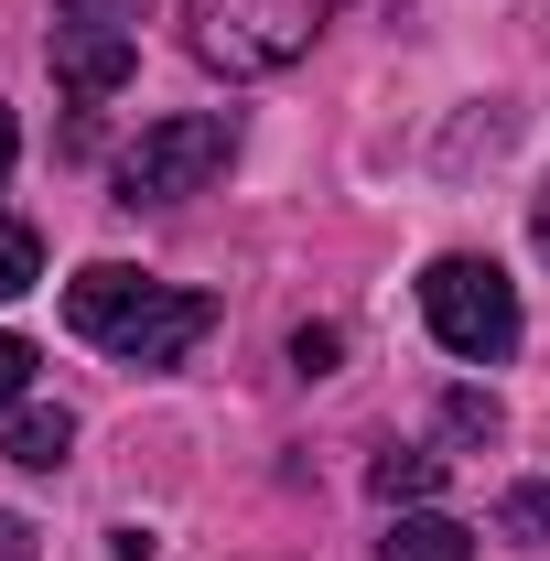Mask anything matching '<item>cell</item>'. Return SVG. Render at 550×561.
<instances>
[{
	"mask_svg": "<svg viewBox=\"0 0 550 561\" xmlns=\"http://www.w3.org/2000/svg\"><path fill=\"white\" fill-rule=\"evenodd\" d=\"M140 44L130 22H55V76H66V98H108V87H130Z\"/></svg>",
	"mask_w": 550,
	"mask_h": 561,
	"instance_id": "5",
	"label": "cell"
},
{
	"mask_svg": "<svg viewBox=\"0 0 550 561\" xmlns=\"http://www.w3.org/2000/svg\"><path fill=\"white\" fill-rule=\"evenodd\" d=\"M443 432H454V443H496V432H507V411H496L485 389H454V400H443Z\"/></svg>",
	"mask_w": 550,
	"mask_h": 561,
	"instance_id": "10",
	"label": "cell"
},
{
	"mask_svg": "<svg viewBox=\"0 0 550 561\" xmlns=\"http://www.w3.org/2000/svg\"><path fill=\"white\" fill-rule=\"evenodd\" d=\"M140 0H55V22H130Z\"/></svg>",
	"mask_w": 550,
	"mask_h": 561,
	"instance_id": "14",
	"label": "cell"
},
{
	"mask_svg": "<svg viewBox=\"0 0 550 561\" xmlns=\"http://www.w3.org/2000/svg\"><path fill=\"white\" fill-rule=\"evenodd\" d=\"M291 367L324 378V367H335V324H302V335H291Z\"/></svg>",
	"mask_w": 550,
	"mask_h": 561,
	"instance_id": "13",
	"label": "cell"
},
{
	"mask_svg": "<svg viewBox=\"0 0 550 561\" xmlns=\"http://www.w3.org/2000/svg\"><path fill=\"white\" fill-rule=\"evenodd\" d=\"M22 389H33V346H22V335H0V411H11Z\"/></svg>",
	"mask_w": 550,
	"mask_h": 561,
	"instance_id": "12",
	"label": "cell"
},
{
	"mask_svg": "<svg viewBox=\"0 0 550 561\" xmlns=\"http://www.w3.org/2000/svg\"><path fill=\"white\" fill-rule=\"evenodd\" d=\"M421 313H432L443 356H465V367L518 356V291H507L496 260H432L421 271Z\"/></svg>",
	"mask_w": 550,
	"mask_h": 561,
	"instance_id": "4",
	"label": "cell"
},
{
	"mask_svg": "<svg viewBox=\"0 0 550 561\" xmlns=\"http://www.w3.org/2000/svg\"><path fill=\"white\" fill-rule=\"evenodd\" d=\"M496 529H507V540H550V486H518L496 507Z\"/></svg>",
	"mask_w": 550,
	"mask_h": 561,
	"instance_id": "11",
	"label": "cell"
},
{
	"mask_svg": "<svg viewBox=\"0 0 550 561\" xmlns=\"http://www.w3.org/2000/svg\"><path fill=\"white\" fill-rule=\"evenodd\" d=\"M227 162H238V119H227V108H173V119H151V130L130 140L119 195H130V206H184V195H206Z\"/></svg>",
	"mask_w": 550,
	"mask_h": 561,
	"instance_id": "3",
	"label": "cell"
},
{
	"mask_svg": "<svg viewBox=\"0 0 550 561\" xmlns=\"http://www.w3.org/2000/svg\"><path fill=\"white\" fill-rule=\"evenodd\" d=\"M345 0H184V44L216 76H280Z\"/></svg>",
	"mask_w": 550,
	"mask_h": 561,
	"instance_id": "2",
	"label": "cell"
},
{
	"mask_svg": "<svg viewBox=\"0 0 550 561\" xmlns=\"http://www.w3.org/2000/svg\"><path fill=\"white\" fill-rule=\"evenodd\" d=\"M66 324L87 346H108L119 367H184V356L206 346L216 302L184 291V280H140V271H119V260H98V271L66 280Z\"/></svg>",
	"mask_w": 550,
	"mask_h": 561,
	"instance_id": "1",
	"label": "cell"
},
{
	"mask_svg": "<svg viewBox=\"0 0 550 561\" xmlns=\"http://www.w3.org/2000/svg\"><path fill=\"white\" fill-rule=\"evenodd\" d=\"M0 561H33V529H22L11 507H0Z\"/></svg>",
	"mask_w": 550,
	"mask_h": 561,
	"instance_id": "15",
	"label": "cell"
},
{
	"mask_svg": "<svg viewBox=\"0 0 550 561\" xmlns=\"http://www.w3.org/2000/svg\"><path fill=\"white\" fill-rule=\"evenodd\" d=\"M33 280H44V238H33L22 216H0V302H11V291H33Z\"/></svg>",
	"mask_w": 550,
	"mask_h": 561,
	"instance_id": "8",
	"label": "cell"
},
{
	"mask_svg": "<svg viewBox=\"0 0 550 561\" xmlns=\"http://www.w3.org/2000/svg\"><path fill=\"white\" fill-rule=\"evenodd\" d=\"M11 151H22V130H11V108H0V184H11Z\"/></svg>",
	"mask_w": 550,
	"mask_h": 561,
	"instance_id": "16",
	"label": "cell"
},
{
	"mask_svg": "<svg viewBox=\"0 0 550 561\" xmlns=\"http://www.w3.org/2000/svg\"><path fill=\"white\" fill-rule=\"evenodd\" d=\"M389 561H475V529L443 518V507H411V518L389 529Z\"/></svg>",
	"mask_w": 550,
	"mask_h": 561,
	"instance_id": "6",
	"label": "cell"
},
{
	"mask_svg": "<svg viewBox=\"0 0 550 561\" xmlns=\"http://www.w3.org/2000/svg\"><path fill=\"white\" fill-rule=\"evenodd\" d=\"M367 486L389 496V507H400V496H432V486H443V454H378V476H367Z\"/></svg>",
	"mask_w": 550,
	"mask_h": 561,
	"instance_id": "9",
	"label": "cell"
},
{
	"mask_svg": "<svg viewBox=\"0 0 550 561\" xmlns=\"http://www.w3.org/2000/svg\"><path fill=\"white\" fill-rule=\"evenodd\" d=\"M76 454V421L66 411H11V465H33V476H55Z\"/></svg>",
	"mask_w": 550,
	"mask_h": 561,
	"instance_id": "7",
	"label": "cell"
}]
</instances>
